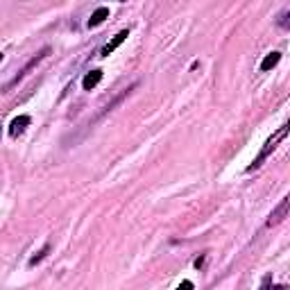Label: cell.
<instances>
[{
	"label": "cell",
	"instance_id": "obj_14",
	"mask_svg": "<svg viewBox=\"0 0 290 290\" xmlns=\"http://www.w3.org/2000/svg\"><path fill=\"white\" fill-rule=\"evenodd\" d=\"M270 290H285V285H274V288H270Z\"/></svg>",
	"mask_w": 290,
	"mask_h": 290
},
{
	"label": "cell",
	"instance_id": "obj_4",
	"mask_svg": "<svg viewBox=\"0 0 290 290\" xmlns=\"http://www.w3.org/2000/svg\"><path fill=\"white\" fill-rule=\"evenodd\" d=\"M127 36H129V30H120L116 36H113L111 41H107V43H104V48L100 50V57H109V54H111L113 50H116V48H120V45L125 43V39H127Z\"/></svg>",
	"mask_w": 290,
	"mask_h": 290
},
{
	"label": "cell",
	"instance_id": "obj_10",
	"mask_svg": "<svg viewBox=\"0 0 290 290\" xmlns=\"http://www.w3.org/2000/svg\"><path fill=\"white\" fill-rule=\"evenodd\" d=\"M177 290H195V285H193V281H188V279H186V281H181V283H179V288H177Z\"/></svg>",
	"mask_w": 290,
	"mask_h": 290
},
{
	"label": "cell",
	"instance_id": "obj_11",
	"mask_svg": "<svg viewBox=\"0 0 290 290\" xmlns=\"http://www.w3.org/2000/svg\"><path fill=\"white\" fill-rule=\"evenodd\" d=\"M288 14H290L288 9H285V12L281 14V21H279V25H281V27H288Z\"/></svg>",
	"mask_w": 290,
	"mask_h": 290
},
{
	"label": "cell",
	"instance_id": "obj_13",
	"mask_svg": "<svg viewBox=\"0 0 290 290\" xmlns=\"http://www.w3.org/2000/svg\"><path fill=\"white\" fill-rule=\"evenodd\" d=\"M204 265V258H197V261H195V267H197V270H199V267H202Z\"/></svg>",
	"mask_w": 290,
	"mask_h": 290
},
{
	"label": "cell",
	"instance_id": "obj_6",
	"mask_svg": "<svg viewBox=\"0 0 290 290\" xmlns=\"http://www.w3.org/2000/svg\"><path fill=\"white\" fill-rule=\"evenodd\" d=\"M100 80H102V70L95 68V70H91V72H86V75H84L82 86H84V91H91V89H95V86L100 84Z\"/></svg>",
	"mask_w": 290,
	"mask_h": 290
},
{
	"label": "cell",
	"instance_id": "obj_12",
	"mask_svg": "<svg viewBox=\"0 0 290 290\" xmlns=\"http://www.w3.org/2000/svg\"><path fill=\"white\" fill-rule=\"evenodd\" d=\"M272 276H265V279H263V285H261V290H270L272 288Z\"/></svg>",
	"mask_w": 290,
	"mask_h": 290
},
{
	"label": "cell",
	"instance_id": "obj_7",
	"mask_svg": "<svg viewBox=\"0 0 290 290\" xmlns=\"http://www.w3.org/2000/svg\"><path fill=\"white\" fill-rule=\"evenodd\" d=\"M107 18H109V7H98L93 14H91V18H89V23H86V25H89V27H98V25H102Z\"/></svg>",
	"mask_w": 290,
	"mask_h": 290
},
{
	"label": "cell",
	"instance_id": "obj_8",
	"mask_svg": "<svg viewBox=\"0 0 290 290\" xmlns=\"http://www.w3.org/2000/svg\"><path fill=\"white\" fill-rule=\"evenodd\" d=\"M281 61V52H270V54H265V59L261 61V70H272V68L276 66V63Z\"/></svg>",
	"mask_w": 290,
	"mask_h": 290
},
{
	"label": "cell",
	"instance_id": "obj_5",
	"mask_svg": "<svg viewBox=\"0 0 290 290\" xmlns=\"http://www.w3.org/2000/svg\"><path fill=\"white\" fill-rule=\"evenodd\" d=\"M30 122H32V118H30V116H18V118H14L12 125H9V136H12V138L21 136L23 131H25L27 127H30Z\"/></svg>",
	"mask_w": 290,
	"mask_h": 290
},
{
	"label": "cell",
	"instance_id": "obj_16",
	"mask_svg": "<svg viewBox=\"0 0 290 290\" xmlns=\"http://www.w3.org/2000/svg\"><path fill=\"white\" fill-rule=\"evenodd\" d=\"M0 134H3V131H0Z\"/></svg>",
	"mask_w": 290,
	"mask_h": 290
},
{
	"label": "cell",
	"instance_id": "obj_9",
	"mask_svg": "<svg viewBox=\"0 0 290 290\" xmlns=\"http://www.w3.org/2000/svg\"><path fill=\"white\" fill-rule=\"evenodd\" d=\"M48 252H50V245H45V247H43V249H41V252H39V254H36V256H32V258H30V265H32V267H34V265H36V263H41V261H43V258H45V256H48Z\"/></svg>",
	"mask_w": 290,
	"mask_h": 290
},
{
	"label": "cell",
	"instance_id": "obj_2",
	"mask_svg": "<svg viewBox=\"0 0 290 290\" xmlns=\"http://www.w3.org/2000/svg\"><path fill=\"white\" fill-rule=\"evenodd\" d=\"M288 208H290V197H283V199L279 202V206H276L274 211L270 213V218H267L265 227H274V225H279V222H283V218L288 215Z\"/></svg>",
	"mask_w": 290,
	"mask_h": 290
},
{
	"label": "cell",
	"instance_id": "obj_1",
	"mask_svg": "<svg viewBox=\"0 0 290 290\" xmlns=\"http://www.w3.org/2000/svg\"><path fill=\"white\" fill-rule=\"evenodd\" d=\"M288 129H290L288 125H281L279 129H276L274 134H272L270 138L265 140V145H263V150H261V152H258V157L252 161V166H247V172H252V170H256V168H261V166H263V161H265V159L270 157V154L274 152L276 148H279V143H281V140H283L285 136H288Z\"/></svg>",
	"mask_w": 290,
	"mask_h": 290
},
{
	"label": "cell",
	"instance_id": "obj_3",
	"mask_svg": "<svg viewBox=\"0 0 290 290\" xmlns=\"http://www.w3.org/2000/svg\"><path fill=\"white\" fill-rule=\"evenodd\" d=\"M48 52H50V48H43V50H41V52H39V54H36V57H32V59H30V61H27V66H25V68H23V70H21V72H18V75H16V77H14V80H12V82H9V84H7V89H12V86H14V84H18V82H21V80H23V77H25V75H27V72H30V70H32V68H34V66H36V63H39V61H43V59H45V54H48Z\"/></svg>",
	"mask_w": 290,
	"mask_h": 290
},
{
	"label": "cell",
	"instance_id": "obj_15",
	"mask_svg": "<svg viewBox=\"0 0 290 290\" xmlns=\"http://www.w3.org/2000/svg\"><path fill=\"white\" fill-rule=\"evenodd\" d=\"M0 61H3V52H0Z\"/></svg>",
	"mask_w": 290,
	"mask_h": 290
}]
</instances>
